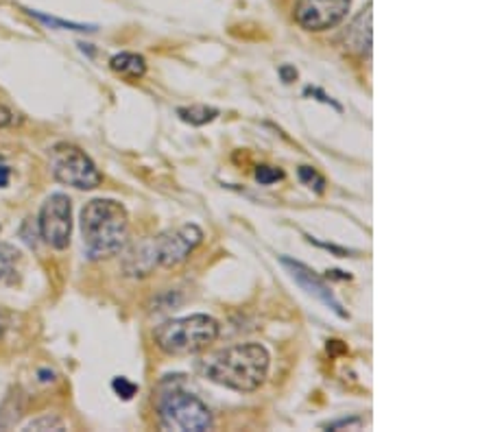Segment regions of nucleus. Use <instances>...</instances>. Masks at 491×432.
Instances as JSON below:
<instances>
[{"mask_svg": "<svg viewBox=\"0 0 491 432\" xmlns=\"http://www.w3.org/2000/svg\"><path fill=\"white\" fill-rule=\"evenodd\" d=\"M269 352L260 343H240L212 354L204 363V376L225 388L252 393L269 376Z\"/></svg>", "mask_w": 491, "mask_h": 432, "instance_id": "1", "label": "nucleus"}, {"mask_svg": "<svg viewBox=\"0 0 491 432\" xmlns=\"http://www.w3.org/2000/svg\"><path fill=\"white\" fill-rule=\"evenodd\" d=\"M84 247L93 260H105L125 249L129 238L127 210L112 199H93L81 210Z\"/></svg>", "mask_w": 491, "mask_h": 432, "instance_id": "2", "label": "nucleus"}, {"mask_svg": "<svg viewBox=\"0 0 491 432\" xmlns=\"http://www.w3.org/2000/svg\"><path fill=\"white\" fill-rule=\"evenodd\" d=\"M204 240V232L197 225L188 223L181 228L164 232L160 236L136 244L125 258V273L133 277H144L157 267H177L186 262Z\"/></svg>", "mask_w": 491, "mask_h": 432, "instance_id": "3", "label": "nucleus"}, {"mask_svg": "<svg viewBox=\"0 0 491 432\" xmlns=\"http://www.w3.org/2000/svg\"><path fill=\"white\" fill-rule=\"evenodd\" d=\"M219 321L208 315H190L162 324L153 334L157 349L166 356H192L208 349L219 339Z\"/></svg>", "mask_w": 491, "mask_h": 432, "instance_id": "4", "label": "nucleus"}, {"mask_svg": "<svg viewBox=\"0 0 491 432\" xmlns=\"http://www.w3.org/2000/svg\"><path fill=\"white\" fill-rule=\"evenodd\" d=\"M157 415L164 430L204 432L214 426L208 404L181 388H168L157 397Z\"/></svg>", "mask_w": 491, "mask_h": 432, "instance_id": "5", "label": "nucleus"}, {"mask_svg": "<svg viewBox=\"0 0 491 432\" xmlns=\"http://www.w3.org/2000/svg\"><path fill=\"white\" fill-rule=\"evenodd\" d=\"M51 172L60 184L72 186V188L79 190H93L99 188L103 175L99 172V168L79 147L68 142L55 144L51 148Z\"/></svg>", "mask_w": 491, "mask_h": 432, "instance_id": "6", "label": "nucleus"}, {"mask_svg": "<svg viewBox=\"0 0 491 432\" xmlns=\"http://www.w3.org/2000/svg\"><path fill=\"white\" fill-rule=\"evenodd\" d=\"M72 234V205L66 195H51L40 212V236L52 249H66Z\"/></svg>", "mask_w": 491, "mask_h": 432, "instance_id": "7", "label": "nucleus"}, {"mask_svg": "<svg viewBox=\"0 0 491 432\" xmlns=\"http://www.w3.org/2000/svg\"><path fill=\"white\" fill-rule=\"evenodd\" d=\"M351 0H297L295 22L304 31L321 33L339 27L348 18Z\"/></svg>", "mask_w": 491, "mask_h": 432, "instance_id": "8", "label": "nucleus"}, {"mask_svg": "<svg viewBox=\"0 0 491 432\" xmlns=\"http://www.w3.org/2000/svg\"><path fill=\"white\" fill-rule=\"evenodd\" d=\"M280 262L284 267L288 268V273L293 276V280L297 282L302 288H304L306 292H310L312 297H317L319 301H324V304L330 308L332 312H336L339 316H343V319H348V312L343 310V306H341V301L336 300V295L332 292V288L326 284L324 277L317 276L315 271H312L310 267H306V264L291 260V258H280Z\"/></svg>", "mask_w": 491, "mask_h": 432, "instance_id": "9", "label": "nucleus"}, {"mask_svg": "<svg viewBox=\"0 0 491 432\" xmlns=\"http://www.w3.org/2000/svg\"><path fill=\"white\" fill-rule=\"evenodd\" d=\"M343 48L354 57H367L372 52V3L358 12L343 33Z\"/></svg>", "mask_w": 491, "mask_h": 432, "instance_id": "10", "label": "nucleus"}, {"mask_svg": "<svg viewBox=\"0 0 491 432\" xmlns=\"http://www.w3.org/2000/svg\"><path fill=\"white\" fill-rule=\"evenodd\" d=\"M109 68H112L117 75L125 76V79H142L147 75V61H144L142 55H136V52H118L109 60Z\"/></svg>", "mask_w": 491, "mask_h": 432, "instance_id": "11", "label": "nucleus"}, {"mask_svg": "<svg viewBox=\"0 0 491 432\" xmlns=\"http://www.w3.org/2000/svg\"><path fill=\"white\" fill-rule=\"evenodd\" d=\"M22 271V253L12 244H0V284H16Z\"/></svg>", "mask_w": 491, "mask_h": 432, "instance_id": "12", "label": "nucleus"}, {"mask_svg": "<svg viewBox=\"0 0 491 432\" xmlns=\"http://www.w3.org/2000/svg\"><path fill=\"white\" fill-rule=\"evenodd\" d=\"M177 116H180L188 124H195V127H201V124H208L216 116H219V109L208 108V105H192V108L177 109Z\"/></svg>", "mask_w": 491, "mask_h": 432, "instance_id": "13", "label": "nucleus"}, {"mask_svg": "<svg viewBox=\"0 0 491 432\" xmlns=\"http://www.w3.org/2000/svg\"><path fill=\"white\" fill-rule=\"evenodd\" d=\"M297 175H300V180L304 181L308 188L319 192V195L326 190V180L312 166H300Z\"/></svg>", "mask_w": 491, "mask_h": 432, "instance_id": "14", "label": "nucleus"}, {"mask_svg": "<svg viewBox=\"0 0 491 432\" xmlns=\"http://www.w3.org/2000/svg\"><path fill=\"white\" fill-rule=\"evenodd\" d=\"M28 13H31V16H36L40 22L51 24V27H57V28H68V31H94V27H88V24H76V22L57 20V18L44 16V13H40V12H28Z\"/></svg>", "mask_w": 491, "mask_h": 432, "instance_id": "15", "label": "nucleus"}, {"mask_svg": "<svg viewBox=\"0 0 491 432\" xmlns=\"http://www.w3.org/2000/svg\"><path fill=\"white\" fill-rule=\"evenodd\" d=\"M64 421L60 420V417H40V420H33L28 421L27 426H24V430H64Z\"/></svg>", "mask_w": 491, "mask_h": 432, "instance_id": "16", "label": "nucleus"}, {"mask_svg": "<svg viewBox=\"0 0 491 432\" xmlns=\"http://www.w3.org/2000/svg\"><path fill=\"white\" fill-rule=\"evenodd\" d=\"M254 175H256V180L262 186H271V184H276V181L284 180V171H280V168H276V166H258Z\"/></svg>", "mask_w": 491, "mask_h": 432, "instance_id": "17", "label": "nucleus"}, {"mask_svg": "<svg viewBox=\"0 0 491 432\" xmlns=\"http://www.w3.org/2000/svg\"><path fill=\"white\" fill-rule=\"evenodd\" d=\"M112 388L114 391L118 393V397H123V400H132L133 396H136V391H138V387L133 382H129L127 378H123V376H118V378H114V382H112Z\"/></svg>", "mask_w": 491, "mask_h": 432, "instance_id": "18", "label": "nucleus"}, {"mask_svg": "<svg viewBox=\"0 0 491 432\" xmlns=\"http://www.w3.org/2000/svg\"><path fill=\"white\" fill-rule=\"evenodd\" d=\"M351 426H354V428H360V426H363V420H358V417H354V420H341V421H334V424H327L326 428L339 430V428H351Z\"/></svg>", "mask_w": 491, "mask_h": 432, "instance_id": "19", "label": "nucleus"}, {"mask_svg": "<svg viewBox=\"0 0 491 432\" xmlns=\"http://www.w3.org/2000/svg\"><path fill=\"white\" fill-rule=\"evenodd\" d=\"M9 177H12V168L7 166L4 157L0 156V188H4L9 184Z\"/></svg>", "mask_w": 491, "mask_h": 432, "instance_id": "20", "label": "nucleus"}, {"mask_svg": "<svg viewBox=\"0 0 491 432\" xmlns=\"http://www.w3.org/2000/svg\"><path fill=\"white\" fill-rule=\"evenodd\" d=\"M13 123V114L9 112L7 108H4V105H0V129L3 127H9V124Z\"/></svg>", "mask_w": 491, "mask_h": 432, "instance_id": "21", "label": "nucleus"}, {"mask_svg": "<svg viewBox=\"0 0 491 432\" xmlns=\"http://www.w3.org/2000/svg\"><path fill=\"white\" fill-rule=\"evenodd\" d=\"M280 75L284 76V81H286V84H291V81L297 79V70L295 68H288V66H284V68H280Z\"/></svg>", "mask_w": 491, "mask_h": 432, "instance_id": "22", "label": "nucleus"}, {"mask_svg": "<svg viewBox=\"0 0 491 432\" xmlns=\"http://www.w3.org/2000/svg\"><path fill=\"white\" fill-rule=\"evenodd\" d=\"M0 332H3V319H0Z\"/></svg>", "mask_w": 491, "mask_h": 432, "instance_id": "23", "label": "nucleus"}, {"mask_svg": "<svg viewBox=\"0 0 491 432\" xmlns=\"http://www.w3.org/2000/svg\"><path fill=\"white\" fill-rule=\"evenodd\" d=\"M3 426H4V424H3V421H0V428H3Z\"/></svg>", "mask_w": 491, "mask_h": 432, "instance_id": "24", "label": "nucleus"}]
</instances>
